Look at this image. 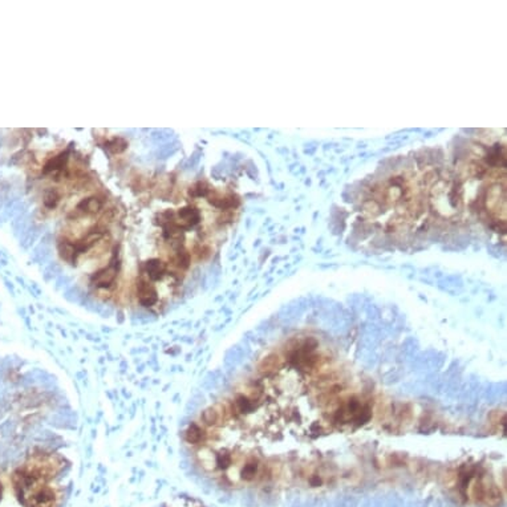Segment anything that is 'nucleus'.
Returning a JSON list of instances; mask_svg holds the SVG:
<instances>
[{
    "label": "nucleus",
    "mask_w": 507,
    "mask_h": 507,
    "mask_svg": "<svg viewBox=\"0 0 507 507\" xmlns=\"http://www.w3.org/2000/svg\"><path fill=\"white\" fill-rule=\"evenodd\" d=\"M201 219H202L201 210L197 209L195 206L189 204V206H185L176 212L174 226L178 227L182 231H185V230H190L193 227L200 225Z\"/></svg>",
    "instance_id": "4"
},
{
    "label": "nucleus",
    "mask_w": 507,
    "mask_h": 507,
    "mask_svg": "<svg viewBox=\"0 0 507 507\" xmlns=\"http://www.w3.org/2000/svg\"><path fill=\"white\" fill-rule=\"evenodd\" d=\"M43 200H44L43 202H44L45 207L49 210H54V209H56L57 204L60 202L61 195L56 189H49L48 192L45 193Z\"/></svg>",
    "instance_id": "8"
},
{
    "label": "nucleus",
    "mask_w": 507,
    "mask_h": 507,
    "mask_svg": "<svg viewBox=\"0 0 507 507\" xmlns=\"http://www.w3.org/2000/svg\"><path fill=\"white\" fill-rule=\"evenodd\" d=\"M458 494L468 502L487 507L501 505V491L478 466H463L457 475Z\"/></svg>",
    "instance_id": "1"
},
{
    "label": "nucleus",
    "mask_w": 507,
    "mask_h": 507,
    "mask_svg": "<svg viewBox=\"0 0 507 507\" xmlns=\"http://www.w3.org/2000/svg\"><path fill=\"white\" fill-rule=\"evenodd\" d=\"M102 145L113 154H118L128 147V142L123 137H113L112 140H106Z\"/></svg>",
    "instance_id": "6"
},
{
    "label": "nucleus",
    "mask_w": 507,
    "mask_h": 507,
    "mask_svg": "<svg viewBox=\"0 0 507 507\" xmlns=\"http://www.w3.org/2000/svg\"><path fill=\"white\" fill-rule=\"evenodd\" d=\"M212 189H213V188H212L207 182H204V181H198V182H195L194 185L190 186V189H189V195H190L192 198L207 197V195H209V193L212 192Z\"/></svg>",
    "instance_id": "7"
},
{
    "label": "nucleus",
    "mask_w": 507,
    "mask_h": 507,
    "mask_svg": "<svg viewBox=\"0 0 507 507\" xmlns=\"http://www.w3.org/2000/svg\"><path fill=\"white\" fill-rule=\"evenodd\" d=\"M105 201H106L105 197L102 195H92L88 198H84L76 206V212L84 215L97 214L99 212H102Z\"/></svg>",
    "instance_id": "5"
},
{
    "label": "nucleus",
    "mask_w": 507,
    "mask_h": 507,
    "mask_svg": "<svg viewBox=\"0 0 507 507\" xmlns=\"http://www.w3.org/2000/svg\"><path fill=\"white\" fill-rule=\"evenodd\" d=\"M371 416V404L360 397L352 396L347 400H341L336 405L332 415V422L338 427L355 428L368 422Z\"/></svg>",
    "instance_id": "2"
},
{
    "label": "nucleus",
    "mask_w": 507,
    "mask_h": 507,
    "mask_svg": "<svg viewBox=\"0 0 507 507\" xmlns=\"http://www.w3.org/2000/svg\"><path fill=\"white\" fill-rule=\"evenodd\" d=\"M315 338H305L288 350V361L293 368L300 371H312L319 365L320 353Z\"/></svg>",
    "instance_id": "3"
}]
</instances>
